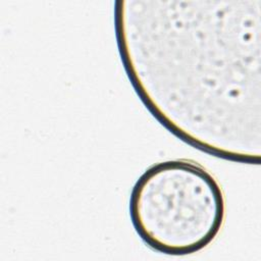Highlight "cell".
<instances>
[{
  "instance_id": "cell-1",
  "label": "cell",
  "mask_w": 261,
  "mask_h": 261,
  "mask_svg": "<svg viewBox=\"0 0 261 261\" xmlns=\"http://www.w3.org/2000/svg\"><path fill=\"white\" fill-rule=\"evenodd\" d=\"M133 226L147 247L186 256L208 247L225 218V199L217 179L197 162H158L137 179L129 196Z\"/></svg>"
}]
</instances>
